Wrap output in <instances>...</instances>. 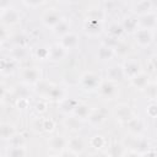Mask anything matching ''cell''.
Segmentation results:
<instances>
[{"label": "cell", "mask_w": 157, "mask_h": 157, "mask_svg": "<svg viewBox=\"0 0 157 157\" xmlns=\"http://www.w3.org/2000/svg\"><path fill=\"white\" fill-rule=\"evenodd\" d=\"M121 67H123L124 76H125V77H129V78H132V77L136 76L139 72H141V65H140L136 60H132V59L126 60Z\"/></svg>", "instance_id": "obj_1"}, {"label": "cell", "mask_w": 157, "mask_h": 157, "mask_svg": "<svg viewBox=\"0 0 157 157\" xmlns=\"http://www.w3.org/2000/svg\"><path fill=\"white\" fill-rule=\"evenodd\" d=\"M81 85L85 90H94L99 86V76L94 72H87L81 78Z\"/></svg>", "instance_id": "obj_2"}, {"label": "cell", "mask_w": 157, "mask_h": 157, "mask_svg": "<svg viewBox=\"0 0 157 157\" xmlns=\"http://www.w3.org/2000/svg\"><path fill=\"white\" fill-rule=\"evenodd\" d=\"M135 39H136V42L139 43V45H141V47H147V45H150V43L152 42L153 36H152L151 29L141 28V29H137V31H136V33H135Z\"/></svg>", "instance_id": "obj_3"}, {"label": "cell", "mask_w": 157, "mask_h": 157, "mask_svg": "<svg viewBox=\"0 0 157 157\" xmlns=\"http://www.w3.org/2000/svg\"><path fill=\"white\" fill-rule=\"evenodd\" d=\"M0 20L6 25H13L20 20V13L17 12V10L7 7L0 12Z\"/></svg>", "instance_id": "obj_4"}, {"label": "cell", "mask_w": 157, "mask_h": 157, "mask_svg": "<svg viewBox=\"0 0 157 157\" xmlns=\"http://www.w3.org/2000/svg\"><path fill=\"white\" fill-rule=\"evenodd\" d=\"M65 50H69V49H74L77 47L78 44V37L72 33V32H67L66 34L61 36V39H60V43H59Z\"/></svg>", "instance_id": "obj_5"}, {"label": "cell", "mask_w": 157, "mask_h": 157, "mask_svg": "<svg viewBox=\"0 0 157 157\" xmlns=\"http://www.w3.org/2000/svg\"><path fill=\"white\" fill-rule=\"evenodd\" d=\"M60 21H61V15L55 9H52L49 11H47L43 16V22L47 27H53L54 28Z\"/></svg>", "instance_id": "obj_6"}, {"label": "cell", "mask_w": 157, "mask_h": 157, "mask_svg": "<svg viewBox=\"0 0 157 157\" xmlns=\"http://www.w3.org/2000/svg\"><path fill=\"white\" fill-rule=\"evenodd\" d=\"M98 88H99L101 93H102L104 97H108V98H113V97L117 94V91H118V90H117V86H115V83H114V81H110V80L99 83Z\"/></svg>", "instance_id": "obj_7"}, {"label": "cell", "mask_w": 157, "mask_h": 157, "mask_svg": "<svg viewBox=\"0 0 157 157\" xmlns=\"http://www.w3.org/2000/svg\"><path fill=\"white\" fill-rule=\"evenodd\" d=\"M22 78L28 83H34L40 78V71L37 67H27L22 71Z\"/></svg>", "instance_id": "obj_8"}, {"label": "cell", "mask_w": 157, "mask_h": 157, "mask_svg": "<svg viewBox=\"0 0 157 157\" xmlns=\"http://www.w3.org/2000/svg\"><path fill=\"white\" fill-rule=\"evenodd\" d=\"M65 54H66V50H65L60 44H55V45H53V47L49 49V52H48V58H49L50 60H53V61H59V60H61V59L65 56Z\"/></svg>", "instance_id": "obj_9"}, {"label": "cell", "mask_w": 157, "mask_h": 157, "mask_svg": "<svg viewBox=\"0 0 157 157\" xmlns=\"http://www.w3.org/2000/svg\"><path fill=\"white\" fill-rule=\"evenodd\" d=\"M107 76H108V80L110 81H117V80H121L124 76V72H123V67L121 66H118V65H114L112 66L108 71H107Z\"/></svg>", "instance_id": "obj_10"}, {"label": "cell", "mask_w": 157, "mask_h": 157, "mask_svg": "<svg viewBox=\"0 0 157 157\" xmlns=\"http://www.w3.org/2000/svg\"><path fill=\"white\" fill-rule=\"evenodd\" d=\"M86 32L91 36H96L98 33H101L102 31V26H101V21H96V20H87V25H86Z\"/></svg>", "instance_id": "obj_11"}, {"label": "cell", "mask_w": 157, "mask_h": 157, "mask_svg": "<svg viewBox=\"0 0 157 157\" xmlns=\"http://www.w3.org/2000/svg\"><path fill=\"white\" fill-rule=\"evenodd\" d=\"M130 80H131V83L137 88H145L147 86V82H148V77L144 72H139L136 76H134Z\"/></svg>", "instance_id": "obj_12"}, {"label": "cell", "mask_w": 157, "mask_h": 157, "mask_svg": "<svg viewBox=\"0 0 157 157\" xmlns=\"http://www.w3.org/2000/svg\"><path fill=\"white\" fill-rule=\"evenodd\" d=\"M98 58L102 60V61H107V60H110L114 55V49L109 45H102L98 50Z\"/></svg>", "instance_id": "obj_13"}, {"label": "cell", "mask_w": 157, "mask_h": 157, "mask_svg": "<svg viewBox=\"0 0 157 157\" xmlns=\"http://www.w3.org/2000/svg\"><path fill=\"white\" fill-rule=\"evenodd\" d=\"M66 146H67V148H70L74 153H81L82 150H83V142H82V140L78 139V137H74V139H71L70 141H67V142H66Z\"/></svg>", "instance_id": "obj_14"}, {"label": "cell", "mask_w": 157, "mask_h": 157, "mask_svg": "<svg viewBox=\"0 0 157 157\" xmlns=\"http://www.w3.org/2000/svg\"><path fill=\"white\" fill-rule=\"evenodd\" d=\"M74 114L76 119H86L90 115V107L86 104H77L74 108Z\"/></svg>", "instance_id": "obj_15"}, {"label": "cell", "mask_w": 157, "mask_h": 157, "mask_svg": "<svg viewBox=\"0 0 157 157\" xmlns=\"http://www.w3.org/2000/svg\"><path fill=\"white\" fill-rule=\"evenodd\" d=\"M15 135V129L10 124H2L0 126V137L1 139H11Z\"/></svg>", "instance_id": "obj_16"}, {"label": "cell", "mask_w": 157, "mask_h": 157, "mask_svg": "<svg viewBox=\"0 0 157 157\" xmlns=\"http://www.w3.org/2000/svg\"><path fill=\"white\" fill-rule=\"evenodd\" d=\"M69 28H70V26H69V23L66 22V21H64V20H61L55 27H54V29H53V32L56 34V36H64V34H66L67 32H70L69 31Z\"/></svg>", "instance_id": "obj_17"}, {"label": "cell", "mask_w": 157, "mask_h": 157, "mask_svg": "<svg viewBox=\"0 0 157 157\" xmlns=\"http://www.w3.org/2000/svg\"><path fill=\"white\" fill-rule=\"evenodd\" d=\"M66 146V141L61 136H54L50 139V148L53 150H63Z\"/></svg>", "instance_id": "obj_18"}, {"label": "cell", "mask_w": 157, "mask_h": 157, "mask_svg": "<svg viewBox=\"0 0 157 157\" xmlns=\"http://www.w3.org/2000/svg\"><path fill=\"white\" fill-rule=\"evenodd\" d=\"M87 118H88V120H90V123L92 125H101L103 123V120H104V115L101 114V113H98V112L90 113V115Z\"/></svg>", "instance_id": "obj_19"}, {"label": "cell", "mask_w": 157, "mask_h": 157, "mask_svg": "<svg viewBox=\"0 0 157 157\" xmlns=\"http://www.w3.org/2000/svg\"><path fill=\"white\" fill-rule=\"evenodd\" d=\"M6 153L10 156H23V155H26V150L23 147H21L20 145H16V146H12L11 150H9Z\"/></svg>", "instance_id": "obj_20"}, {"label": "cell", "mask_w": 157, "mask_h": 157, "mask_svg": "<svg viewBox=\"0 0 157 157\" xmlns=\"http://www.w3.org/2000/svg\"><path fill=\"white\" fill-rule=\"evenodd\" d=\"M123 26H118V25H112V27H110V29H109V32L112 33V34H114V36H119L121 32H123Z\"/></svg>", "instance_id": "obj_21"}, {"label": "cell", "mask_w": 157, "mask_h": 157, "mask_svg": "<svg viewBox=\"0 0 157 157\" xmlns=\"http://www.w3.org/2000/svg\"><path fill=\"white\" fill-rule=\"evenodd\" d=\"M23 2L27 5V6H31V7H37L39 5H42L44 2V0H23Z\"/></svg>", "instance_id": "obj_22"}, {"label": "cell", "mask_w": 157, "mask_h": 157, "mask_svg": "<svg viewBox=\"0 0 157 157\" xmlns=\"http://www.w3.org/2000/svg\"><path fill=\"white\" fill-rule=\"evenodd\" d=\"M11 5V0H0V10H5L7 7H10Z\"/></svg>", "instance_id": "obj_23"}, {"label": "cell", "mask_w": 157, "mask_h": 157, "mask_svg": "<svg viewBox=\"0 0 157 157\" xmlns=\"http://www.w3.org/2000/svg\"><path fill=\"white\" fill-rule=\"evenodd\" d=\"M5 37H6V31H5V28H4V27H1V26H0V42H1V40H4V39H5Z\"/></svg>", "instance_id": "obj_24"}, {"label": "cell", "mask_w": 157, "mask_h": 157, "mask_svg": "<svg viewBox=\"0 0 157 157\" xmlns=\"http://www.w3.org/2000/svg\"><path fill=\"white\" fill-rule=\"evenodd\" d=\"M4 93H5V88H4V86H2V85H0V97H2V96H4Z\"/></svg>", "instance_id": "obj_25"}, {"label": "cell", "mask_w": 157, "mask_h": 157, "mask_svg": "<svg viewBox=\"0 0 157 157\" xmlns=\"http://www.w3.org/2000/svg\"><path fill=\"white\" fill-rule=\"evenodd\" d=\"M0 12H1V10H0Z\"/></svg>", "instance_id": "obj_26"}]
</instances>
